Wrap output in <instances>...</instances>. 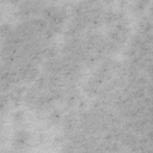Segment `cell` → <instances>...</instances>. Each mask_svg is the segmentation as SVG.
<instances>
[{
  "label": "cell",
  "mask_w": 153,
  "mask_h": 153,
  "mask_svg": "<svg viewBox=\"0 0 153 153\" xmlns=\"http://www.w3.org/2000/svg\"><path fill=\"white\" fill-rule=\"evenodd\" d=\"M0 20H1V11H0Z\"/></svg>",
  "instance_id": "obj_15"
},
{
  "label": "cell",
  "mask_w": 153,
  "mask_h": 153,
  "mask_svg": "<svg viewBox=\"0 0 153 153\" xmlns=\"http://www.w3.org/2000/svg\"><path fill=\"white\" fill-rule=\"evenodd\" d=\"M47 2L43 1H22L17 2V10L16 16L20 18L22 20H26L29 18H32V16L41 13L42 8L44 7Z\"/></svg>",
  "instance_id": "obj_2"
},
{
  "label": "cell",
  "mask_w": 153,
  "mask_h": 153,
  "mask_svg": "<svg viewBox=\"0 0 153 153\" xmlns=\"http://www.w3.org/2000/svg\"><path fill=\"white\" fill-rule=\"evenodd\" d=\"M54 103H55V100L53 99V97L47 91H42L38 94V97L36 98L35 103L32 104V108L38 112H43V111L49 110Z\"/></svg>",
  "instance_id": "obj_6"
},
{
  "label": "cell",
  "mask_w": 153,
  "mask_h": 153,
  "mask_svg": "<svg viewBox=\"0 0 153 153\" xmlns=\"http://www.w3.org/2000/svg\"><path fill=\"white\" fill-rule=\"evenodd\" d=\"M41 92H42V91H39L35 85H32V86H30L26 91H24L23 100H24L27 105H31V106H32V104L35 103L36 98L38 97V94H39Z\"/></svg>",
  "instance_id": "obj_7"
},
{
  "label": "cell",
  "mask_w": 153,
  "mask_h": 153,
  "mask_svg": "<svg viewBox=\"0 0 153 153\" xmlns=\"http://www.w3.org/2000/svg\"><path fill=\"white\" fill-rule=\"evenodd\" d=\"M61 126H62V136L65 139L69 137L75 131L76 126H78V116H76L75 111H73V110L68 111L63 116Z\"/></svg>",
  "instance_id": "obj_3"
},
{
  "label": "cell",
  "mask_w": 153,
  "mask_h": 153,
  "mask_svg": "<svg viewBox=\"0 0 153 153\" xmlns=\"http://www.w3.org/2000/svg\"><path fill=\"white\" fill-rule=\"evenodd\" d=\"M149 4H151L149 0H136L133 4V11L135 13H143Z\"/></svg>",
  "instance_id": "obj_11"
},
{
  "label": "cell",
  "mask_w": 153,
  "mask_h": 153,
  "mask_svg": "<svg viewBox=\"0 0 153 153\" xmlns=\"http://www.w3.org/2000/svg\"><path fill=\"white\" fill-rule=\"evenodd\" d=\"M79 91L75 87V84H71V85H66L65 87V94H63V104L67 109H72L73 106H75L79 102Z\"/></svg>",
  "instance_id": "obj_5"
},
{
  "label": "cell",
  "mask_w": 153,
  "mask_h": 153,
  "mask_svg": "<svg viewBox=\"0 0 153 153\" xmlns=\"http://www.w3.org/2000/svg\"><path fill=\"white\" fill-rule=\"evenodd\" d=\"M8 103H10V99L7 93H0V114H2L7 109Z\"/></svg>",
  "instance_id": "obj_12"
},
{
  "label": "cell",
  "mask_w": 153,
  "mask_h": 153,
  "mask_svg": "<svg viewBox=\"0 0 153 153\" xmlns=\"http://www.w3.org/2000/svg\"><path fill=\"white\" fill-rule=\"evenodd\" d=\"M30 145V133L25 129H18L12 137V147L17 151H24Z\"/></svg>",
  "instance_id": "obj_4"
},
{
  "label": "cell",
  "mask_w": 153,
  "mask_h": 153,
  "mask_svg": "<svg viewBox=\"0 0 153 153\" xmlns=\"http://www.w3.org/2000/svg\"><path fill=\"white\" fill-rule=\"evenodd\" d=\"M11 153H25L24 151H17V149H13Z\"/></svg>",
  "instance_id": "obj_14"
},
{
  "label": "cell",
  "mask_w": 153,
  "mask_h": 153,
  "mask_svg": "<svg viewBox=\"0 0 153 153\" xmlns=\"http://www.w3.org/2000/svg\"><path fill=\"white\" fill-rule=\"evenodd\" d=\"M0 124H1V121H0Z\"/></svg>",
  "instance_id": "obj_16"
},
{
  "label": "cell",
  "mask_w": 153,
  "mask_h": 153,
  "mask_svg": "<svg viewBox=\"0 0 153 153\" xmlns=\"http://www.w3.org/2000/svg\"><path fill=\"white\" fill-rule=\"evenodd\" d=\"M13 30H14V26L8 22L0 24V38L5 39L6 37H8L13 32Z\"/></svg>",
  "instance_id": "obj_10"
},
{
  "label": "cell",
  "mask_w": 153,
  "mask_h": 153,
  "mask_svg": "<svg viewBox=\"0 0 153 153\" xmlns=\"http://www.w3.org/2000/svg\"><path fill=\"white\" fill-rule=\"evenodd\" d=\"M62 118H63V114H62L61 109H59V108H53L48 114V122L50 126L61 124Z\"/></svg>",
  "instance_id": "obj_8"
},
{
  "label": "cell",
  "mask_w": 153,
  "mask_h": 153,
  "mask_svg": "<svg viewBox=\"0 0 153 153\" xmlns=\"http://www.w3.org/2000/svg\"><path fill=\"white\" fill-rule=\"evenodd\" d=\"M7 96H8L10 102H12V103H14V104H18V103L23 99L24 90H23L22 87H12V88L7 92Z\"/></svg>",
  "instance_id": "obj_9"
},
{
  "label": "cell",
  "mask_w": 153,
  "mask_h": 153,
  "mask_svg": "<svg viewBox=\"0 0 153 153\" xmlns=\"http://www.w3.org/2000/svg\"><path fill=\"white\" fill-rule=\"evenodd\" d=\"M13 120H14L16 123L22 124L23 121H24V111H23V110H17V111L13 114Z\"/></svg>",
  "instance_id": "obj_13"
},
{
  "label": "cell",
  "mask_w": 153,
  "mask_h": 153,
  "mask_svg": "<svg viewBox=\"0 0 153 153\" xmlns=\"http://www.w3.org/2000/svg\"><path fill=\"white\" fill-rule=\"evenodd\" d=\"M129 33H130V29L128 23L126 20H121L110 26L106 38L122 48V45L126 43L127 38L129 37Z\"/></svg>",
  "instance_id": "obj_1"
}]
</instances>
